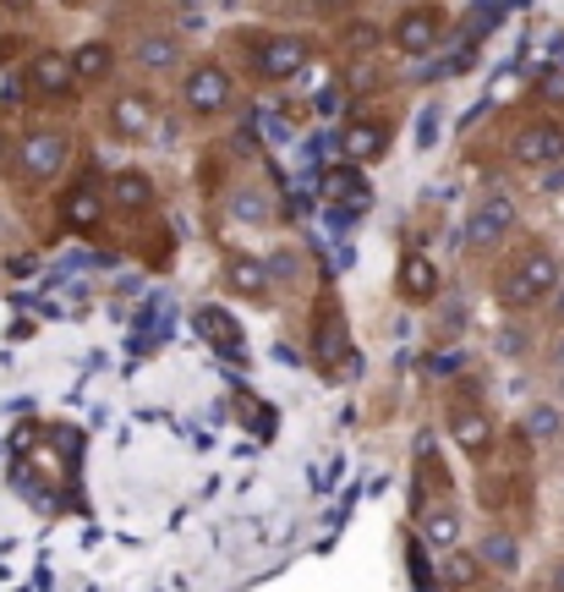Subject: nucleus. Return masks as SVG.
Wrapping results in <instances>:
<instances>
[{
  "mask_svg": "<svg viewBox=\"0 0 564 592\" xmlns=\"http://www.w3.org/2000/svg\"><path fill=\"white\" fill-rule=\"evenodd\" d=\"M564 286V253L542 236H520L504 264L493 269V302L509 318H526L537 307H548V297Z\"/></svg>",
  "mask_w": 564,
  "mask_h": 592,
  "instance_id": "nucleus-1",
  "label": "nucleus"
},
{
  "mask_svg": "<svg viewBox=\"0 0 564 592\" xmlns=\"http://www.w3.org/2000/svg\"><path fill=\"white\" fill-rule=\"evenodd\" d=\"M78 165V132L67 127H28L12 138V160H7V176L17 193H45L56 182H67Z\"/></svg>",
  "mask_w": 564,
  "mask_h": 592,
  "instance_id": "nucleus-2",
  "label": "nucleus"
},
{
  "mask_svg": "<svg viewBox=\"0 0 564 592\" xmlns=\"http://www.w3.org/2000/svg\"><path fill=\"white\" fill-rule=\"evenodd\" d=\"M236 45L252 67L258 83H296L307 67H313V39L307 34H291V28H236Z\"/></svg>",
  "mask_w": 564,
  "mask_h": 592,
  "instance_id": "nucleus-3",
  "label": "nucleus"
},
{
  "mask_svg": "<svg viewBox=\"0 0 564 592\" xmlns=\"http://www.w3.org/2000/svg\"><path fill=\"white\" fill-rule=\"evenodd\" d=\"M176 100L192 121H220L231 105H236V72L220 61V56H203V61H187L176 72Z\"/></svg>",
  "mask_w": 564,
  "mask_h": 592,
  "instance_id": "nucleus-4",
  "label": "nucleus"
},
{
  "mask_svg": "<svg viewBox=\"0 0 564 592\" xmlns=\"http://www.w3.org/2000/svg\"><path fill=\"white\" fill-rule=\"evenodd\" d=\"M509 236H515V204L509 198H482L477 209H466V220L455 231V247H460V258H493V253L509 247Z\"/></svg>",
  "mask_w": 564,
  "mask_h": 592,
  "instance_id": "nucleus-5",
  "label": "nucleus"
},
{
  "mask_svg": "<svg viewBox=\"0 0 564 592\" xmlns=\"http://www.w3.org/2000/svg\"><path fill=\"white\" fill-rule=\"evenodd\" d=\"M99 127H105V138H116V143H149V138L160 132V100H154L149 89L127 83V89H116V94L105 100Z\"/></svg>",
  "mask_w": 564,
  "mask_h": 592,
  "instance_id": "nucleus-6",
  "label": "nucleus"
},
{
  "mask_svg": "<svg viewBox=\"0 0 564 592\" xmlns=\"http://www.w3.org/2000/svg\"><path fill=\"white\" fill-rule=\"evenodd\" d=\"M444 34H449V18H444L438 0H411V7L389 23V50L406 56V61H422L444 45Z\"/></svg>",
  "mask_w": 564,
  "mask_h": 592,
  "instance_id": "nucleus-7",
  "label": "nucleus"
},
{
  "mask_svg": "<svg viewBox=\"0 0 564 592\" xmlns=\"http://www.w3.org/2000/svg\"><path fill=\"white\" fill-rule=\"evenodd\" d=\"M444 428H449V444H455L466 461H482V455L498 444V422H493V411L482 406V395H466V390L449 395V406H444Z\"/></svg>",
  "mask_w": 564,
  "mask_h": 592,
  "instance_id": "nucleus-8",
  "label": "nucleus"
},
{
  "mask_svg": "<svg viewBox=\"0 0 564 592\" xmlns=\"http://www.w3.org/2000/svg\"><path fill=\"white\" fill-rule=\"evenodd\" d=\"M504 160H509L515 171H548V165H564V121H559V116L520 121V127L509 132Z\"/></svg>",
  "mask_w": 564,
  "mask_h": 592,
  "instance_id": "nucleus-9",
  "label": "nucleus"
},
{
  "mask_svg": "<svg viewBox=\"0 0 564 592\" xmlns=\"http://www.w3.org/2000/svg\"><path fill=\"white\" fill-rule=\"evenodd\" d=\"M99 187H105V209L116 220H154L160 214V182L143 165H116Z\"/></svg>",
  "mask_w": 564,
  "mask_h": 592,
  "instance_id": "nucleus-10",
  "label": "nucleus"
},
{
  "mask_svg": "<svg viewBox=\"0 0 564 592\" xmlns=\"http://www.w3.org/2000/svg\"><path fill=\"white\" fill-rule=\"evenodd\" d=\"M23 89H28V100H39V105H72V100H78V78H72L67 50H56V45L34 50V56L23 61Z\"/></svg>",
  "mask_w": 564,
  "mask_h": 592,
  "instance_id": "nucleus-11",
  "label": "nucleus"
},
{
  "mask_svg": "<svg viewBox=\"0 0 564 592\" xmlns=\"http://www.w3.org/2000/svg\"><path fill=\"white\" fill-rule=\"evenodd\" d=\"M105 220H110V209H105V187H99L94 171H83V176L61 193V231L94 242V236L105 231Z\"/></svg>",
  "mask_w": 564,
  "mask_h": 592,
  "instance_id": "nucleus-12",
  "label": "nucleus"
},
{
  "mask_svg": "<svg viewBox=\"0 0 564 592\" xmlns=\"http://www.w3.org/2000/svg\"><path fill=\"white\" fill-rule=\"evenodd\" d=\"M389 138H395V116L389 111H356L340 127V160L345 165H373L389 149Z\"/></svg>",
  "mask_w": 564,
  "mask_h": 592,
  "instance_id": "nucleus-13",
  "label": "nucleus"
},
{
  "mask_svg": "<svg viewBox=\"0 0 564 592\" xmlns=\"http://www.w3.org/2000/svg\"><path fill=\"white\" fill-rule=\"evenodd\" d=\"M127 61H132L143 78H176V72L187 67V39H181L176 28H143V34H132Z\"/></svg>",
  "mask_w": 564,
  "mask_h": 592,
  "instance_id": "nucleus-14",
  "label": "nucleus"
},
{
  "mask_svg": "<svg viewBox=\"0 0 564 592\" xmlns=\"http://www.w3.org/2000/svg\"><path fill=\"white\" fill-rule=\"evenodd\" d=\"M438 286H444V275H438V264H433V253H422V247H411V253H400V275H395V297H400L406 307H427V302L438 297Z\"/></svg>",
  "mask_w": 564,
  "mask_h": 592,
  "instance_id": "nucleus-15",
  "label": "nucleus"
},
{
  "mask_svg": "<svg viewBox=\"0 0 564 592\" xmlns=\"http://www.w3.org/2000/svg\"><path fill=\"white\" fill-rule=\"evenodd\" d=\"M67 61H72V78H78V94H83V89H105V83H116V61H121V56H116L110 39L94 34V39L72 45Z\"/></svg>",
  "mask_w": 564,
  "mask_h": 592,
  "instance_id": "nucleus-16",
  "label": "nucleus"
},
{
  "mask_svg": "<svg viewBox=\"0 0 564 592\" xmlns=\"http://www.w3.org/2000/svg\"><path fill=\"white\" fill-rule=\"evenodd\" d=\"M225 286H231L236 297L258 302V307L274 302V275H269L263 253H231V258H225Z\"/></svg>",
  "mask_w": 564,
  "mask_h": 592,
  "instance_id": "nucleus-17",
  "label": "nucleus"
},
{
  "mask_svg": "<svg viewBox=\"0 0 564 592\" xmlns=\"http://www.w3.org/2000/svg\"><path fill=\"white\" fill-rule=\"evenodd\" d=\"M416 526H422V543H433V548H460V510H455V499H433V504H422L416 510Z\"/></svg>",
  "mask_w": 564,
  "mask_h": 592,
  "instance_id": "nucleus-18",
  "label": "nucleus"
},
{
  "mask_svg": "<svg viewBox=\"0 0 564 592\" xmlns=\"http://www.w3.org/2000/svg\"><path fill=\"white\" fill-rule=\"evenodd\" d=\"M471 559H477L482 570H493V576H515V570H520V537L504 532V526H493V532L477 543Z\"/></svg>",
  "mask_w": 564,
  "mask_h": 592,
  "instance_id": "nucleus-19",
  "label": "nucleus"
},
{
  "mask_svg": "<svg viewBox=\"0 0 564 592\" xmlns=\"http://www.w3.org/2000/svg\"><path fill=\"white\" fill-rule=\"evenodd\" d=\"M231 204H236V220H242V225H269V220H274V204H269V193H258V187H252V193L236 187Z\"/></svg>",
  "mask_w": 564,
  "mask_h": 592,
  "instance_id": "nucleus-20",
  "label": "nucleus"
},
{
  "mask_svg": "<svg viewBox=\"0 0 564 592\" xmlns=\"http://www.w3.org/2000/svg\"><path fill=\"white\" fill-rule=\"evenodd\" d=\"M198 329H203V335H214V346H220V351H236V340H242L236 318H225L220 307H203V313H198Z\"/></svg>",
  "mask_w": 564,
  "mask_h": 592,
  "instance_id": "nucleus-21",
  "label": "nucleus"
},
{
  "mask_svg": "<svg viewBox=\"0 0 564 592\" xmlns=\"http://www.w3.org/2000/svg\"><path fill=\"white\" fill-rule=\"evenodd\" d=\"M498 357H515V362H520V357H531V335H526L520 324H515V329H504V335H498Z\"/></svg>",
  "mask_w": 564,
  "mask_h": 592,
  "instance_id": "nucleus-22",
  "label": "nucleus"
},
{
  "mask_svg": "<svg viewBox=\"0 0 564 592\" xmlns=\"http://www.w3.org/2000/svg\"><path fill=\"white\" fill-rule=\"evenodd\" d=\"M531 94H537V105H564V72H542Z\"/></svg>",
  "mask_w": 564,
  "mask_h": 592,
  "instance_id": "nucleus-23",
  "label": "nucleus"
},
{
  "mask_svg": "<svg viewBox=\"0 0 564 592\" xmlns=\"http://www.w3.org/2000/svg\"><path fill=\"white\" fill-rule=\"evenodd\" d=\"M356 7H362V0H313V12H318V18H329V23H345Z\"/></svg>",
  "mask_w": 564,
  "mask_h": 592,
  "instance_id": "nucleus-24",
  "label": "nucleus"
},
{
  "mask_svg": "<svg viewBox=\"0 0 564 592\" xmlns=\"http://www.w3.org/2000/svg\"><path fill=\"white\" fill-rule=\"evenodd\" d=\"M548 373L564 379V329H553V340H548Z\"/></svg>",
  "mask_w": 564,
  "mask_h": 592,
  "instance_id": "nucleus-25",
  "label": "nucleus"
},
{
  "mask_svg": "<svg viewBox=\"0 0 564 592\" xmlns=\"http://www.w3.org/2000/svg\"><path fill=\"white\" fill-rule=\"evenodd\" d=\"M542 587H548V592H564V554H559V559H548V576H542Z\"/></svg>",
  "mask_w": 564,
  "mask_h": 592,
  "instance_id": "nucleus-26",
  "label": "nucleus"
},
{
  "mask_svg": "<svg viewBox=\"0 0 564 592\" xmlns=\"http://www.w3.org/2000/svg\"><path fill=\"white\" fill-rule=\"evenodd\" d=\"M548 307H553V324H559V329H564V286H559V291H553V297H548Z\"/></svg>",
  "mask_w": 564,
  "mask_h": 592,
  "instance_id": "nucleus-27",
  "label": "nucleus"
},
{
  "mask_svg": "<svg viewBox=\"0 0 564 592\" xmlns=\"http://www.w3.org/2000/svg\"><path fill=\"white\" fill-rule=\"evenodd\" d=\"M7 160H12V132L0 127V176H7Z\"/></svg>",
  "mask_w": 564,
  "mask_h": 592,
  "instance_id": "nucleus-28",
  "label": "nucleus"
},
{
  "mask_svg": "<svg viewBox=\"0 0 564 592\" xmlns=\"http://www.w3.org/2000/svg\"><path fill=\"white\" fill-rule=\"evenodd\" d=\"M28 7H34V0H0V12H12V18H23Z\"/></svg>",
  "mask_w": 564,
  "mask_h": 592,
  "instance_id": "nucleus-29",
  "label": "nucleus"
},
{
  "mask_svg": "<svg viewBox=\"0 0 564 592\" xmlns=\"http://www.w3.org/2000/svg\"><path fill=\"white\" fill-rule=\"evenodd\" d=\"M61 7H78V0H61Z\"/></svg>",
  "mask_w": 564,
  "mask_h": 592,
  "instance_id": "nucleus-30",
  "label": "nucleus"
}]
</instances>
